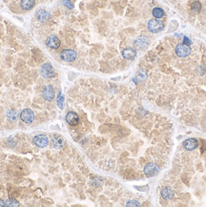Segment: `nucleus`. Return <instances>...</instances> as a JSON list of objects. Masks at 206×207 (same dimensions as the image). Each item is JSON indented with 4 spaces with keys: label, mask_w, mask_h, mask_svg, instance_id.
Masks as SVG:
<instances>
[{
    "label": "nucleus",
    "mask_w": 206,
    "mask_h": 207,
    "mask_svg": "<svg viewBox=\"0 0 206 207\" xmlns=\"http://www.w3.org/2000/svg\"><path fill=\"white\" fill-rule=\"evenodd\" d=\"M40 74L45 78H52L56 75V72L51 63H44L40 68Z\"/></svg>",
    "instance_id": "1"
},
{
    "label": "nucleus",
    "mask_w": 206,
    "mask_h": 207,
    "mask_svg": "<svg viewBox=\"0 0 206 207\" xmlns=\"http://www.w3.org/2000/svg\"><path fill=\"white\" fill-rule=\"evenodd\" d=\"M76 52H75L73 50L71 49H65L61 52L60 54V57L62 58V60H64L66 62H73L75 61L76 58Z\"/></svg>",
    "instance_id": "2"
},
{
    "label": "nucleus",
    "mask_w": 206,
    "mask_h": 207,
    "mask_svg": "<svg viewBox=\"0 0 206 207\" xmlns=\"http://www.w3.org/2000/svg\"><path fill=\"white\" fill-rule=\"evenodd\" d=\"M148 29L152 33H159L163 29V23L159 19H151L148 22Z\"/></svg>",
    "instance_id": "3"
},
{
    "label": "nucleus",
    "mask_w": 206,
    "mask_h": 207,
    "mask_svg": "<svg viewBox=\"0 0 206 207\" xmlns=\"http://www.w3.org/2000/svg\"><path fill=\"white\" fill-rule=\"evenodd\" d=\"M134 44H135V47L136 48V49L144 50L149 45V39H148V37L145 36V35H140V36L136 38Z\"/></svg>",
    "instance_id": "4"
},
{
    "label": "nucleus",
    "mask_w": 206,
    "mask_h": 207,
    "mask_svg": "<svg viewBox=\"0 0 206 207\" xmlns=\"http://www.w3.org/2000/svg\"><path fill=\"white\" fill-rule=\"evenodd\" d=\"M191 52V48L184 44V43H181V44H179L178 46L176 47V54L178 55L179 57H186L190 55Z\"/></svg>",
    "instance_id": "5"
},
{
    "label": "nucleus",
    "mask_w": 206,
    "mask_h": 207,
    "mask_svg": "<svg viewBox=\"0 0 206 207\" xmlns=\"http://www.w3.org/2000/svg\"><path fill=\"white\" fill-rule=\"evenodd\" d=\"M20 118L22 121L25 123H28V124L32 123L34 119V114L31 109L26 108V109L22 110V112L20 114Z\"/></svg>",
    "instance_id": "6"
},
{
    "label": "nucleus",
    "mask_w": 206,
    "mask_h": 207,
    "mask_svg": "<svg viewBox=\"0 0 206 207\" xmlns=\"http://www.w3.org/2000/svg\"><path fill=\"white\" fill-rule=\"evenodd\" d=\"M46 45L48 48H50V49L56 50L60 46V40L56 35H52L46 39Z\"/></svg>",
    "instance_id": "7"
},
{
    "label": "nucleus",
    "mask_w": 206,
    "mask_h": 207,
    "mask_svg": "<svg viewBox=\"0 0 206 207\" xmlns=\"http://www.w3.org/2000/svg\"><path fill=\"white\" fill-rule=\"evenodd\" d=\"M33 141L34 145L40 148L46 147L49 144V139L45 135H37V136H36L33 138Z\"/></svg>",
    "instance_id": "8"
},
{
    "label": "nucleus",
    "mask_w": 206,
    "mask_h": 207,
    "mask_svg": "<svg viewBox=\"0 0 206 207\" xmlns=\"http://www.w3.org/2000/svg\"><path fill=\"white\" fill-rule=\"evenodd\" d=\"M159 168L156 163H148V164L144 167V174L148 177L156 176L159 173Z\"/></svg>",
    "instance_id": "9"
},
{
    "label": "nucleus",
    "mask_w": 206,
    "mask_h": 207,
    "mask_svg": "<svg viewBox=\"0 0 206 207\" xmlns=\"http://www.w3.org/2000/svg\"><path fill=\"white\" fill-rule=\"evenodd\" d=\"M42 95H43V98H45L47 101H51V100H53V98H55V89H53L52 85L48 84L44 87Z\"/></svg>",
    "instance_id": "10"
},
{
    "label": "nucleus",
    "mask_w": 206,
    "mask_h": 207,
    "mask_svg": "<svg viewBox=\"0 0 206 207\" xmlns=\"http://www.w3.org/2000/svg\"><path fill=\"white\" fill-rule=\"evenodd\" d=\"M66 121L69 125H71V126H76V125H77V123L79 122V118H78V115L75 112H68L67 115H66Z\"/></svg>",
    "instance_id": "11"
},
{
    "label": "nucleus",
    "mask_w": 206,
    "mask_h": 207,
    "mask_svg": "<svg viewBox=\"0 0 206 207\" xmlns=\"http://www.w3.org/2000/svg\"><path fill=\"white\" fill-rule=\"evenodd\" d=\"M199 146V141L196 138H188L183 142V147L188 151L195 150Z\"/></svg>",
    "instance_id": "12"
},
{
    "label": "nucleus",
    "mask_w": 206,
    "mask_h": 207,
    "mask_svg": "<svg viewBox=\"0 0 206 207\" xmlns=\"http://www.w3.org/2000/svg\"><path fill=\"white\" fill-rule=\"evenodd\" d=\"M121 54L125 59H128V60H133L136 56V52L135 49H133V48H125V49L122 51Z\"/></svg>",
    "instance_id": "13"
},
{
    "label": "nucleus",
    "mask_w": 206,
    "mask_h": 207,
    "mask_svg": "<svg viewBox=\"0 0 206 207\" xmlns=\"http://www.w3.org/2000/svg\"><path fill=\"white\" fill-rule=\"evenodd\" d=\"M36 17L40 22H44L50 18V13L44 9H40L36 12Z\"/></svg>",
    "instance_id": "14"
},
{
    "label": "nucleus",
    "mask_w": 206,
    "mask_h": 207,
    "mask_svg": "<svg viewBox=\"0 0 206 207\" xmlns=\"http://www.w3.org/2000/svg\"><path fill=\"white\" fill-rule=\"evenodd\" d=\"M36 4L34 0H21L20 1V7L24 11H30L32 10Z\"/></svg>",
    "instance_id": "15"
},
{
    "label": "nucleus",
    "mask_w": 206,
    "mask_h": 207,
    "mask_svg": "<svg viewBox=\"0 0 206 207\" xmlns=\"http://www.w3.org/2000/svg\"><path fill=\"white\" fill-rule=\"evenodd\" d=\"M52 145L56 148V149H60L63 145V140L61 137H59L58 135H53V138H52Z\"/></svg>",
    "instance_id": "16"
},
{
    "label": "nucleus",
    "mask_w": 206,
    "mask_h": 207,
    "mask_svg": "<svg viewBox=\"0 0 206 207\" xmlns=\"http://www.w3.org/2000/svg\"><path fill=\"white\" fill-rule=\"evenodd\" d=\"M160 195L164 200H171L173 197V192L168 187H163L160 191Z\"/></svg>",
    "instance_id": "17"
},
{
    "label": "nucleus",
    "mask_w": 206,
    "mask_h": 207,
    "mask_svg": "<svg viewBox=\"0 0 206 207\" xmlns=\"http://www.w3.org/2000/svg\"><path fill=\"white\" fill-rule=\"evenodd\" d=\"M152 13H153V16L156 19H160V18H162L164 16V11L159 7L154 8L153 11H152Z\"/></svg>",
    "instance_id": "18"
},
{
    "label": "nucleus",
    "mask_w": 206,
    "mask_h": 207,
    "mask_svg": "<svg viewBox=\"0 0 206 207\" xmlns=\"http://www.w3.org/2000/svg\"><path fill=\"white\" fill-rule=\"evenodd\" d=\"M191 9H192V11L194 13H198L200 12V10H202V4H200L199 1H194L192 5H191Z\"/></svg>",
    "instance_id": "19"
},
{
    "label": "nucleus",
    "mask_w": 206,
    "mask_h": 207,
    "mask_svg": "<svg viewBox=\"0 0 206 207\" xmlns=\"http://www.w3.org/2000/svg\"><path fill=\"white\" fill-rule=\"evenodd\" d=\"M5 205H8V206H19L20 204H19L18 201L14 200H12V199H9L6 203H5Z\"/></svg>",
    "instance_id": "20"
},
{
    "label": "nucleus",
    "mask_w": 206,
    "mask_h": 207,
    "mask_svg": "<svg viewBox=\"0 0 206 207\" xmlns=\"http://www.w3.org/2000/svg\"><path fill=\"white\" fill-rule=\"evenodd\" d=\"M16 111H13V110H11V111H9V113H8V118L9 119H11V120H16Z\"/></svg>",
    "instance_id": "21"
},
{
    "label": "nucleus",
    "mask_w": 206,
    "mask_h": 207,
    "mask_svg": "<svg viewBox=\"0 0 206 207\" xmlns=\"http://www.w3.org/2000/svg\"><path fill=\"white\" fill-rule=\"evenodd\" d=\"M63 95L61 94V92H59V94H58V98H57V105L59 106V108L62 109L63 108Z\"/></svg>",
    "instance_id": "22"
},
{
    "label": "nucleus",
    "mask_w": 206,
    "mask_h": 207,
    "mask_svg": "<svg viewBox=\"0 0 206 207\" xmlns=\"http://www.w3.org/2000/svg\"><path fill=\"white\" fill-rule=\"evenodd\" d=\"M62 3L64 6H66L69 9H73V4L70 2V0H62Z\"/></svg>",
    "instance_id": "23"
},
{
    "label": "nucleus",
    "mask_w": 206,
    "mask_h": 207,
    "mask_svg": "<svg viewBox=\"0 0 206 207\" xmlns=\"http://www.w3.org/2000/svg\"><path fill=\"white\" fill-rule=\"evenodd\" d=\"M140 203L136 200H130L126 203V206H139Z\"/></svg>",
    "instance_id": "24"
},
{
    "label": "nucleus",
    "mask_w": 206,
    "mask_h": 207,
    "mask_svg": "<svg viewBox=\"0 0 206 207\" xmlns=\"http://www.w3.org/2000/svg\"><path fill=\"white\" fill-rule=\"evenodd\" d=\"M183 43L184 44H186V45H190L191 44V41L189 40V38L188 37H186V36H184V38H183Z\"/></svg>",
    "instance_id": "25"
},
{
    "label": "nucleus",
    "mask_w": 206,
    "mask_h": 207,
    "mask_svg": "<svg viewBox=\"0 0 206 207\" xmlns=\"http://www.w3.org/2000/svg\"><path fill=\"white\" fill-rule=\"evenodd\" d=\"M5 205V203L4 201H2L1 200H0V206H4Z\"/></svg>",
    "instance_id": "26"
}]
</instances>
